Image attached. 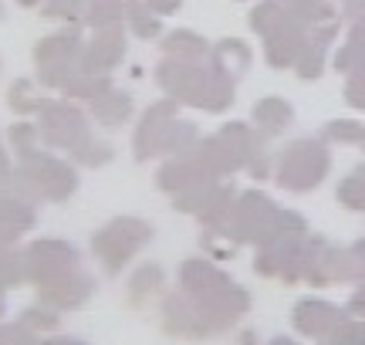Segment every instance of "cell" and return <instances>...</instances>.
Here are the masks:
<instances>
[{
	"label": "cell",
	"instance_id": "6da1fadb",
	"mask_svg": "<svg viewBox=\"0 0 365 345\" xmlns=\"http://www.w3.org/2000/svg\"><path fill=\"white\" fill-rule=\"evenodd\" d=\"M21 170L14 172V183L21 186L17 193L27 197V193H34V197H48V200H58V203H65L75 190H78V172L71 170L68 163L54 160V156H44V153H27L21 156Z\"/></svg>",
	"mask_w": 365,
	"mask_h": 345
},
{
	"label": "cell",
	"instance_id": "7a4b0ae2",
	"mask_svg": "<svg viewBox=\"0 0 365 345\" xmlns=\"http://www.w3.org/2000/svg\"><path fill=\"white\" fill-rule=\"evenodd\" d=\"M149 240V227L139 224V220H132V217H118L112 224H105L95 237H91V254L102 261V267L108 274H115L118 267L129 261L135 247Z\"/></svg>",
	"mask_w": 365,
	"mask_h": 345
},
{
	"label": "cell",
	"instance_id": "3957f363",
	"mask_svg": "<svg viewBox=\"0 0 365 345\" xmlns=\"http://www.w3.org/2000/svg\"><path fill=\"white\" fill-rule=\"evenodd\" d=\"M78 271V251L65 240H38L24 251V274L38 288Z\"/></svg>",
	"mask_w": 365,
	"mask_h": 345
},
{
	"label": "cell",
	"instance_id": "277c9868",
	"mask_svg": "<svg viewBox=\"0 0 365 345\" xmlns=\"http://www.w3.org/2000/svg\"><path fill=\"white\" fill-rule=\"evenodd\" d=\"M41 139L54 149H75L88 139V122L75 105H65V102H44L41 108Z\"/></svg>",
	"mask_w": 365,
	"mask_h": 345
},
{
	"label": "cell",
	"instance_id": "5b68a950",
	"mask_svg": "<svg viewBox=\"0 0 365 345\" xmlns=\"http://www.w3.org/2000/svg\"><path fill=\"white\" fill-rule=\"evenodd\" d=\"M125 54V34L118 31V24L102 27L95 38L85 44L81 51V71L88 75H108V68H115Z\"/></svg>",
	"mask_w": 365,
	"mask_h": 345
},
{
	"label": "cell",
	"instance_id": "8992f818",
	"mask_svg": "<svg viewBox=\"0 0 365 345\" xmlns=\"http://www.w3.org/2000/svg\"><path fill=\"white\" fill-rule=\"evenodd\" d=\"M91 288H95V284H91L88 274L71 271V274H65V278H58L41 288V305L54 308V311H58V308H61V311H71V308H81L88 302Z\"/></svg>",
	"mask_w": 365,
	"mask_h": 345
},
{
	"label": "cell",
	"instance_id": "52a82bcc",
	"mask_svg": "<svg viewBox=\"0 0 365 345\" xmlns=\"http://www.w3.org/2000/svg\"><path fill=\"white\" fill-rule=\"evenodd\" d=\"M85 44H81L78 31H58V34H48L44 41H38L34 48V61L41 65H58V61H71V58H81Z\"/></svg>",
	"mask_w": 365,
	"mask_h": 345
},
{
	"label": "cell",
	"instance_id": "ba28073f",
	"mask_svg": "<svg viewBox=\"0 0 365 345\" xmlns=\"http://www.w3.org/2000/svg\"><path fill=\"white\" fill-rule=\"evenodd\" d=\"M91 112H95V119L108 125V129H115L122 122L129 119L132 112V98L125 92H115V88H108L105 95H98L95 102H91Z\"/></svg>",
	"mask_w": 365,
	"mask_h": 345
},
{
	"label": "cell",
	"instance_id": "9c48e42d",
	"mask_svg": "<svg viewBox=\"0 0 365 345\" xmlns=\"http://www.w3.org/2000/svg\"><path fill=\"white\" fill-rule=\"evenodd\" d=\"M163 119H166V105H156L143 119L139 133H135V156H139V160L153 156V149H156V135H159V122Z\"/></svg>",
	"mask_w": 365,
	"mask_h": 345
},
{
	"label": "cell",
	"instance_id": "30bf717a",
	"mask_svg": "<svg viewBox=\"0 0 365 345\" xmlns=\"http://www.w3.org/2000/svg\"><path fill=\"white\" fill-rule=\"evenodd\" d=\"M122 4H125V0H95V4H88V11H85L88 27L102 31V27L118 24V17H122Z\"/></svg>",
	"mask_w": 365,
	"mask_h": 345
},
{
	"label": "cell",
	"instance_id": "8fae6325",
	"mask_svg": "<svg viewBox=\"0 0 365 345\" xmlns=\"http://www.w3.org/2000/svg\"><path fill=\"white\" fill-rule=\"evenodd\" d=\"M125 17H129L132 31H135L139 38H153V34L159 31L156 14L149 11V4H145V0H129V7H125Z\"/></svg>",
	"mask_w": 365,
	"mask_h": 345
},
{
	"label": "cell",
	"instance_id": "7c38bea8",
	"mask_svg": "<svg viewBox=\"0 0 365 345\" xmlns=\"http://www.w3.org/2000/svg\"><path fill=\"white\" fill-rule=\"evenodd\" d=\"M27 274H24V254H14L7 247H0V294L21 284Z\"/></svg>",
	"mask_w": 365,
	"mask_h": 345
},
{
	"label": "cell",
	"instance_id": "4fadbf2b",
	"mask_svg": "<svg viewBox=\"0 0 365 345\" xmlns=\"http://www.w3.org/2000/svg\"><path fill=\"white\" fill-rule=\"evenodd\" d=\"M7 105L14 108V112H41L44 108V98H38L34 95V85L31 81H14L11 92H7Z\"/></svg>",
	"mask_w": 365,
	"mask_h": 345
},
{
	"label": "cell",
	"instance_id": "5bb4252c",
	"mask_svg": "<svg viewBox=\"0 0 365 345\" xmlns=\"http://www.w3.org/2000/svg\"><path fill=\"white\" fill-rule=\"evenodd\" d=\"M88 0H44V17L51 21H85Z\"/></svg>",
	"mask_w": 365,
	"mask_h": 345
},
{
	"label": "cell",
	"instance_id": "9a60e30c",
	"mask_svg": "<svg viewBox=\"0 0 365 345\" xmlns=\"http://www.w3.org/2000/svg\"><path fill=\"white\" fill-rule=\"evenodd\" d=\"M17 325H24L27 332H38V329H58V311L48 308V305L27 308L24 315L17 319Z\"/></svg>",
	"mask_w": 365,
	"mask_h": 345
},
{
	"label": "cell",
	"instance_id": "2e32d148",
	"mask_svg": "<svg viewBox=\"0 0 365 345\" xmlns=\"http://www.w3.org/2000/svg\"><path fill=\"white\" fill-rule=\"evenodd\" d=\"M78 163H85V166H102V163L112 160V146H105V143H95V139H85L75 153H71Z\"/></svg>",
	"mask_w": 365,
	"mask_h": 345
},
{
	"label": "cell",
	"instance_id": "e0dca14e",
	"mask_svg": "<svg viewBox=\"0 0 365 345\" xmlns=\"http://www.w3.org/2000/svg\"><path fill=\"white\" fill-rule=\"evenodd\" d=\"M11 143L14 149L21 153V156H27V153H34V146H38L41 139V129H34V125H27V122H17V125H11Z\"/></svg>",
	"mask_w": 365,
	"mask_h": 345
},
{
	"label": "cell",
	"instance_id": "ac0fdd59",
	"mask_svg": "<svg viewBox=\"0 0 365 345\" xmlns=\"http://www.w3.org/2000/svg\"><path fill=\"white\" fill-rule=\"evenodd\" d=\"M156 284H159V267H143V271H135V278L129 284V298L139 302V294H145L149 288H156Z\"/></svg>",
	"mask_w": 365,
	"mask_h": 345
},
{
	"label": "cell",
	"instance_id": "d6986e66",
	"mask_svg": "<svg viewBox=\"0 0 365 345\" xmlns=\"http://www.w3.org/2000/svg\"><path fill=\"white\" fill-rule=\"evenodd\" d=\"M203 44L196 38H190V34H173L166 44H163V51L170 54V58H186V54H193V51H200Z\"/></svg>",
	"mask_w": 365,
	"mask_h": 345
},
{
	"label": "cell",
	"instance_id": "ffe728a7",
	"mask_svg": "<svg viewBox=\"0 0 365 345\" xmlns=\"http://www.w3.org/2000/svg\"><path fill=\"white\" fill-rule=\"evenodd\" d=\"M145 4H149L153 11H176V4H180V0H145Z\"/></svg>",
	"mask_w": 365,
	"mask_h": 345
},
{
	"label": "cell",
	"instance_id": "44dd1931",
	"mask_svg": "<svg viewBox=\"0 0 365 345\" xmlns=\"http://www.w3.org/2000/svg\"><path fill=\"white\" fill-rule=\"evenodd\" d=\"M7 180H11V166H7V153L0 146V183H7Z\"/></svg>",
	"mask_w": 365,
	"mask_h": 345
},
{
	"label": "cell",
	"instance_id": "7402d4cb",
	"mask_svg": "<svg viewBox=\"0 0 365 345\" xmlns=\"http://www.w3.org/2000/svg\"><path fill=\"white\" fill-rule=\"evenodd\" d=\"M41 345H81L78 339H51V342H41Z\"/></svg>",
	"mask_w": 365,
	"mask_h": 345
},
{
	"label": "cell",
	"instance_id": "603a6c76",
	"mask_svg": "<svg viewBox=\"0 0 365 345\" xmlns=\"http://www.w3.org/2000/svg\"><path fill=\"white\" fill-rule=\"evenodd\" d=\"M21 7H34V4H44V0H17Z\"/></svg>",
	"mask_w": 365,
	"mask_h": 345
},
{
	"label": "cell",
	"instance_id": "cb8c5ba5",
	"mask_svg": "<svg viewBox=\"0 0 365 345\" xmlns=\"http://www.w3.org/2000/svg\"><path fill=\"white\" fill-rule=\"evenodd\" d=\"M0 21H4V4H0Z\"/></svg>",
	"mask_w": 365,
	"mask_h": 345
},
{
	"label": "cell",
	"instance_id": "d4e9b609",
	"mask_svg": "<svg viewBox=\"0 0 365 345\" xmlns=\"http://www.w3.org/2000/svg\"><path fill=\"white\" fill-rule=\"evenodd\" d=\"M88 4H95V0H88Z\"/></svg>",
	"mask_w": 365,
	"mask_h": 345
},
{
	"label": "cell",
	"instance_id": "484cf974",
	"mask_svg": "<svg viewBox=\"0 0 365 345\" xmlns=\"http://www.w3.org/2000/svg\"><path fill=\"white\" fill-rule=\"evenodd\" d=\"M0 311H4V308H0Z\"/></svg>",
	"mask_w": 365,
	"mask_h": 345
}]
</instances>
